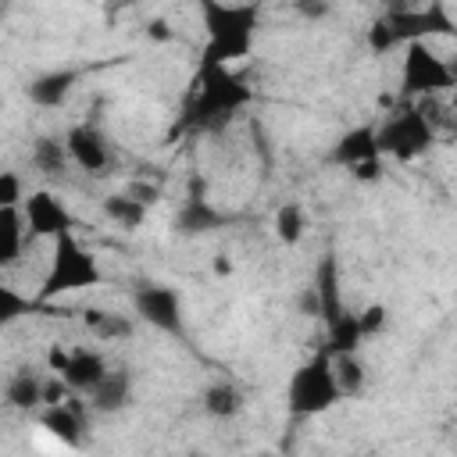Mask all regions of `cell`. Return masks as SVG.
Segmentation results:
<instances>
[{
    "instance_id": "obj_18",
    "label": "cell",
    "mask_w": 457,
    "mask_h": 457,
    "mask_svg": "<svg viewBox=\"0 0 457 457\" xmlns=\"http://www.w3.org/2000/svg\"><path fill=\"white\" fill-rule=\"evenodd\" d=\"M43 378L46 375H39L36 368H14L11 371V378H7V386H4V400H7V407H14V411H39L43 407Z\"/></svg>"
},
{
    "instance_id": "obj_1",
    "label": "cell",
    "mask_w": 457,
    "mask_h": 457,
    "mask_svg": "<svg viewBox=\"0 0 457 457\" xmlns=\"http://www.w3.org/2000/svg\"><path fill=\"white\" fill-rule=\"evenodd\" d=\"M250 100H253V89L246 86V79L239 71H232V64L200 61L189 96L182 104L179 132H189V136L221 132Z\"/></svg>"
},
{
    "instance_id": "obj_5",
    "label": "cell",
    "mask_w": 457,
    "mask_h": 457,
    "mask_svg": "<svg viewBox=\"0 0 457 457\" xmlns=\"http://www.w3.org/2000/svg\"><path fill=\"white\" fill-rule=\"evenodd\" d=\"M453 18L443 4H428V7H400V11H386L371 32H368V46L371 54H389L396 46H407L414 39H432V36H453Z\"/></svg>"
},
{
    "instance_id": "obj_16",
    "label": "cell",
    "mask_w": 457,
    "mask_h": 457,
    "mask_svg": "<svg viewBox=\"0 0 457 457\" xmlns=\"http://www.w3.org/2000/svg\"><path fill=\"white\" fill-rule=\"evenodd\" d=\"M132 389H136V378H132V371L125 364L107 368V375L89 393V407L96 414H118V411H125L132 403Z\"/></svg>"
},
{
    "instance_id": "obj_10",
    "label": "cell",
    "mask_w": 457,
    "mask_h": 457,
    "mask_svg": "<svg viewBox=\"0 0 457 457\" xmlns=\"http://www.w3.org/2000/svg\"><path fill=\"white\" fill-rule=\"evenodd\" d=\"M107 357L93 346H64V343H50L46 350V371L61 375L64 386L75 396H89L96 389V382L107 375Z\"/></svg>"
},
{
    "instance_id": "obj_6",
    "label": "cell",
    "mask_w": 457,
    "mask_h": 457,
    "mask_svg": "<svg viewBox=\"0 0 457 457\" xmlns=\"http://www.w3.org/2000/svg\"><path fill=\"white\" fill-rule=\"evenodd\" d=\"M336 403H339V389L332 378V357H328V350H318L314 357L296 364V371L289 375L286 411H289V418L303 421V418H318V414L332 411Z\"/></svg>"
},
{
    "instance_id": "obj_28",
    "label": "cell",
    "mask_w": 457,
    "mask_h": 457,
    "mask_svg": "<svg viewBox=\"0 0 457 457\" xmlns=\"http://www.w3.org/2000/svg\"><path fill=\"white\" fill-rule=\"evenodd\" d=\"M386 321H389L386 307H382V303H368V307L357 314V328H361V339H368V336H378V332L386 328Z\"/></svg>"
},
{
    "instance_id": "obj_20",
    "label": "cell",
    "mask_w": 457,
    "mask_h": 457,
    "mask_svg": "<svg viewBox=\"0 0 457 457\" xmlns=\"http://www.w3.org/2000/svg\"><path fill=\"white\" fill-rule=\"evenodd\" d=\"M328 357H332V378H336L339 400L364 393V386H368V371H364L361 350H343V353H328Z\"/></svg>"
},
{
    "instance_id": "obj_12",
    "label": "cell",
    "mask_w": 457,
    "mask_h": 457,
    "mask_svg": "<svg viewBox=\"0 0 457 457\" xmlns=\"http://www.w3.org/2000/svg\"><path fill=\"white\" fill-rule=\"evenodd\" d=\"M332 161L350 168L353 179L361 182H378L382 179V154L375 143V129L371 125H353L350 132H343L332 146Z\"/></svg>"
},
{
    "instance_id": "obj_23",
    "label": "cell",
    "mask_w": 457,
    "mask_h": 457,
    "mask_svg": "<svg viewBox=\"0 0 457 457\" xmlns=\"http://www.w3.org/2000/svg\"><path fill=\"white\" fill-rule=\"evenodd\" d=\"M100 211H104L107 221H114V225L125 228V232H136V228L146 221V204L136 200L129 189H125V193H111V196H104V200H100Z\"/></svg>"
},
{
    "instance_id": "obj_21",
    "label": "cell",
    "mask_w": 457,
    "mask_h": 457,
    "mask_svg": "<svg viewBox=\"0 0 457 457\" xmlns=\"http://www.w3.org/2000/svg\"><path fill=\"white\" fill-rule=\"evenodd\" d=\"M25 239H29V232L21 221V207H0V271L18 264Z\"/></svg>"
},
{
    "instance_id": "obj_13",
    "label": "cell",
    "mask_w": 457,
    "mask_h": 457,
    "mask_svg": "<svg viewBox=\"0 0 457 457\" xmlns=\"http://www.w3.org/2000/svg\"><path fill=\"white\" fill-rule=\"evenodd\" d=\"M64 146H68V161L75 168H82L86 175H107L111 168V143L107 136L89 125V121H79L64 132Z\"/></svg>"
},
{
    "instance_id": "obj_31",
    "label": "cell",
    "mask_w": 457,
    "mask_h": 457,
    "mask_svg": "<svg viewBox=\"0 0 457 457\" xmlns=\"http://www.w3.org/2000/svg\"><path fill=\"white\" fill-rule=\"evenodd\" d=\"M129 7H136V0H104V14H107V18H111V14L118 18V14L129 11Z\"/></svg>"
},
{
    "instance_id": "obj_15",
    "label": "cell",
    "mask_w": 457,
    "mask_h": 457,
    "mask_svg": "<svg viewBox=\"0 0 457 457\" xmlns=\"http://www.w3.org/2000/svg\"><path fill=\"white\" fill-rule=\"evenodd\" d=\"M79 79H82V75H79L75 68H54V71L36 75V79L25 86V96H29V104H36V107H43V111H57V107L68 104V96L75 93Z\"/></svg>"
},
{
    "instance_id": "obj_8",
    "label": "cell",
    "mask_w": 457,
    "mask_h": 457,
    "mask_svg": "<svg viewBox=\"0 0 457 457\" xmlns=\"http://www.w3.org/2000/svg\"><path fill=\"white\" fill-rule=\"evenodd\" d=\"M457 82L453 64L446 57H439L428 39H414L403 46V61H400V93L414 96V100H436L443 93H450Z\"/></svg>"
},
{
    "instance_id": "obj_14",
    "label": "cell",
    "mask_w": 457,
    "mask_h": 457,
    "mask_svg": "<svg viewBox=\"0 0 457 457\" xmlns=\"http://www.w3.org/2000/svg\"><path fill=\"white\" fill-rule=\"evenodd\" d=\"M221 225H225V214L204 196V182H200V189H196V182H193V189L186 193V200H182L179 211H175V232L186 236V239H193V236L218 232Z\"/></svg>"
},
{
    "instance_id": "obj_29",
    "label": "cell",
    "mask_w": 457,
    "mask_h": 457,
    "mask_svg": "<svg viewBox=\"0 0 457 457\" xmlns=\"http://www.w3.org/2000/svg\"><path fill=\"white\" fill-rule=\"evenodd\" d=\"M289 7L303 18V21H325L336 7V0H289Z\"/></svg>"
},
{
    "instance_id": "obj_25",
    "label": "cell",
    "mask_w": 457,
    "mask_h": 457,
    "mask_svg": "<svg viewBox=\"0 0 457 457\" xmlns=\"http://www.w3.org/2000/svg\"><path fill=\"white\" fill-rule=\"evenodd\" d=\"M271 228H275V239H278L282 246H296V243L303 239V232H307V214H303V207H300V204H282V207L275 211V218H271Z\"/></svg>"
},
{
    "instance_id": "obj_11",
    "label": "cell",
    "mask_w": 457,
    "mask_h": 457,
    "mask_svg": "<svg viewBox=\"0 0 457 457\" xmlns=\"http://www.w3.org/2000/svg\"><path fill=\"white\" fill-rule=\"evenodd\" d=\"M21 221L32 239H57L64 232H75V214L54 189H32L21 200Z\"/></svg>"
},
{
    "instance_id": "obj_3",
    "label": "cell",
    "mask_w": 457,
    "mask_h": 457,
    "mask_svg": "<svg viewBox=\"0 0 457 457\" xmlns=\"http://www.w3.org/2000/svg\"><path fill=\"white\" fill-rule=\"evenodd\" d=\"M100 282H104V268H100L96 253L89 246H82L75 232H64V236L54 239L50 264H46V275H43V286H39L36 300L50 303L57 296L82 293V289H93Z\"/></svg>"
},
{
    "instance_id": "obj_7",
    "label": "cell",
    "mask_w": 457,
    "mask_h": 457,
    "mask_svg": "<svg viewBox=\"0 0 457 457\" xmlns=\"http://www.w3.org/2000/svg\"><path fill=\"white\" fill-rule=\"evenodd\" d=\"M375 143H378V154L382 157H393V161H418L432 150L436 143V125H432V114L425 111V104H403L396 107L378 129H375Z\"/></svg>"
},
{
    "instance_id": "obj_9",
    "label": "cell",
    "mask_w": 457,
    "mask_h": 457,
    "mask_svg": "<svg viewBox=\"0 0 457 457\" xmlns=\"http://www.w3.org/2000/svg\"><path fill=\"white\" fill-rule=\"evenodd\" d=\"M132 311L143 325L164 332V336H175V339H186V311H182V293L168 282H154V278H143L132 286Z\"/></svg>"
},
{
    "instance_id": "obj_4",
    "label": "cell",
    "mask_w": 457,
    "mask_h": 457,
    "mask_svg": "<svg viewBox=\"0 0 457 457\" xmlns=\"http://www.w3.org/2000/svg\"><path fill=\"white\" fill-rule=\"evenodd\" d=\"M314 296H318V318L325 321V346L328 353H343V350H361V328H357V314L346 307L343 300V278H339V264L332 253L321 257V264L314 268Z\"/></svg>"
},
{
    "instance_id": "obj_17",
    "label": "cell",
    "mask_w": 457,
    "mask_h": 457,
    "mask_svg": "<svg viewBox=\"0 0 457 457\" xmlns=\"http://www.w3.org/2000/svg\"><path fill=\"white\" fill-rule=\"evenodd\" d=\"M39 425H43L61 446H82V439H86V418H82V407L71 403V396L61 400V403L43 407Z\"/></svg>"
},
{
    "instance_id": "obj_2",
    "label": "cell",
    "mask_w": 457,
    "mask_h": 457,
    "mask_svg": "<svg viewBox=\"0 0 457 457\" xmlns=\"http://www.w3.org/2000/svg\"><path fill=\"white\" fill-rule=\"evenodd\" d=\"M204 25V57L214 64H232L253 54L261 32V4L257 0H196Z\"/></svg>"
},
{
    "instance_id": "obj_30",
    "label": "cell",
    "mask_w": 457,
    "mask_h": 457,
    "mask_svg": "<svg viewBox=\"0 0 457 457\" xmlns=\"http://www.w3.org/2000/svg\"><path fill=\"white\" fill-rule=\"evenodd\" d=\"M146 36H150V39H157V43H164V39H171L175 32L168 29V21H164V18H154V21L146 25Z\"/></svg>"
},
{
    "instance_id": "obj_26",
    "label": "cell",
    "mask_w": 457,
    "mask_h": 457,
    "mask_svg": "<svg viewBox=\"0 0 457 457\" xmlns=\"http://www.w3.org/2000/svg\"><path fill=\"white\" fill-rule=\"evenodd\" d=\"M39 307V300H29L25 293H18L14 286H7V282H0V328H7V325H14V321H21L25 314H32Z\"/></svg>"
},
{
    "instance_id": "obj_24",
    "label": "cell",
    "mask_w": 457,
    "mask_h": 457,
    "mask_svg": "<svg viewBox=\"0 0 457 457\" xmlns=\"http://www.w3.org/2000/svg\"><path fill=\"white\" fill-rule=\"evenodd\" d=\"M82 321H86V328H89L96 339H107V343L125 339V336H132V328H136V321H132L129 314H114V311H104V307H86V311H82Z\"/></svg>"
},
{
    "instance_id": "obj_27",
    "label": "cell",
    "mask_w": 457,
    "mask_h": 457,
    "mask_svg": "<svg viewBox=\"0 0 457 457\" xmlns=\"http://www.w3.org/2000/svg\"><path fill=\"white\" fill-rule=\"evenodd\" d=\"M21 200H25L21 175H18V171L0 168V207H21Z\"/></svg>"
},
{
    "instance_id": "obj_19",
    "label": "cell",
    "mask_w": 457,
    "mask_h": 457,
    "mask_svg": "<svg viewBox=\"0 0 457 457\" xmlns=\"http://www.w3.org/2000/svg\"><path fill=\"white\" fill-rule=\"evenodd\" d=\"M200 407H204L214 421H232V418L246 407V396H243V389H239L236 382L218 378V382H211V386L200 393Z\"/></svg>"
},
{
    "instance_id": "obj_22",
    "label": "cell",
    "mask_w": 457,
    "mask_h": 457,
    "mask_svg": "<svg viewBox=\"0 0 457 457\" xmlns=\"http://www.w3.org/2000/svg\"><path fill=\"white\" fill-rule=\"evenodd\" d=\"M32 164H36L39 175H46V179H61L64 168L71 164V161H68L64 136H50V132L36 136V139H32Z\"/></svg>"
}]
</instances>
